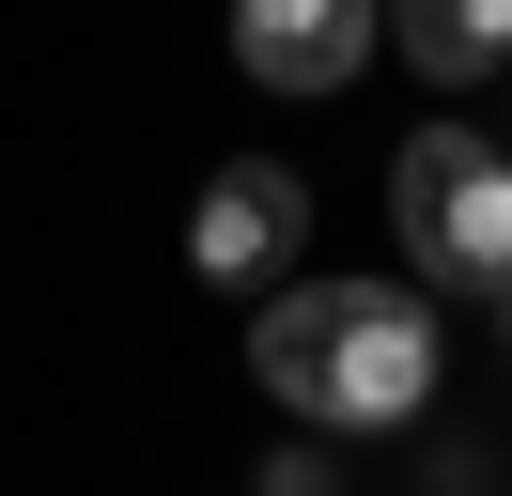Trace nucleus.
Listing matches in <instances>:
<instances>
[{
  "instance_id": "nucleus-1",
  "label": "nucleus",
  "mask_w": 512,
  "mask_h": 496,
  "mask_svg": "<svg viewBox=\"0 0 512 496\" xmlns=\"http://www.w3.org/2000/svg\"><path fill=\"white\" fill-rule=\"evenodd\" d=\"M249 388L295 434H404L435 403V310L419 279H280L249 326Z\"/></svg>"
},
{
  "instance_id": "nucleus-2",
  "label": "nucleus",
  "mask_w": 512,
  "mask_h": 496,
  "mask_svg": "<svg viewBox=\"0 0 512 496\" xmlns=\"http://www.w3.org/2000/svg\"><path fill=\"white\" fill-rule=\"evenodd\" d=\"M388 233H404L419 279H450V295H497L512 279V155L466 140V124H435V140L388 155Z\"/></svg>"
},
{
  "instance_id": "nucleus-3",
  "label": "nucleus",
  "mask_w": 512,
  "mask_h": 496,
  "mask_svg": "<svg viewBox=\"0 0 512 496\" xmlns=\"http://www.w3.org/2000/svg\"><path fill=\"white\" fill-rule=\"evenodd\" d=\"M295 248H311V186H295L280 155H233V171L187 202V264L218 279V295H280Z\"/></svg>"
},
{
  "instance_id": "nucleus-4",
  "label": "nucleus",
  "mask_w": 512,
  "mask_h": 496,
  "mask_svg": "<svg viewBox=\"0 0 512 496\" xmlns=\"http://www.w3.org/2000/svg\"><path fill=\"white\" fill-rule=\"evenodd\" d=\"M373 47H388V0H233V62L264 93H357Z\"/></svg>"
},
{
  "instance_id": "nucleus-5",
  "label": "nucleus",
  "mask_w": 512,
  "mask_h": 496,
  "mask_svg": "<svg viewBox=\"0 0 512 496\" xmlns=\"http://www.w3.org/2000/svg\"><path fill=\"white\" fill-rule=\"evenodd\" d=\"M388 47L435 93H481V78H512V0H388Z\"/></svg>"
},
{
  "instance_id": "nucleus-6",
  "label": "nucleus",
  "mask_w": 512,
  "mask_h": 496,
  "mask_svg": "<svg viewBox=\"0 0 512 496\" xmlns=\"http://www.w3.org/2000/svg\"><path fill=\"white\" fill-rule=\"evenodd\" d=\"M249 496H342V465H326V434H280V450H264V481Z\"/></svg>"
},
{
  "instance_id": "nucleus-7",
  "label": "nucleus",
  "mask_w": 512,
  "mask_h": 496,
  "mask_svg": "<svg viewBox=\"0 0 512 496\" xmlns=\"http://www.w3.org/2000/svg\"><path fill=\"white\" fill-rule=\"evenodd\" d=\"M497 326H512V279H497Z\"/></svg>"
}]
</instances>
